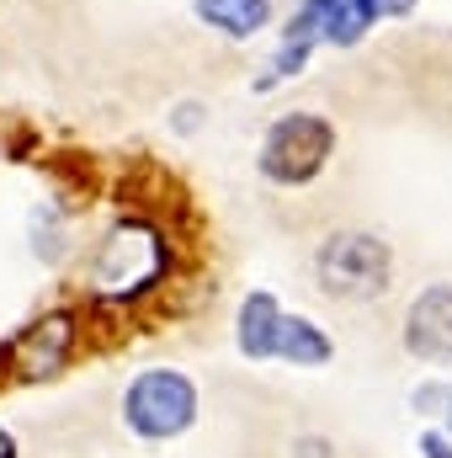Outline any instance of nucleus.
<instances>
[{
  "label": "nucleus",
  "mask_w": 452,
  "mask_h": 458,
  "mask_svg": "<svg viewBox=\"0 0 452 458\" xmlns=\"http://www.w3.org/2000/svg\"><path fill=\"white\" fill-rule=\"evenodd\" d=\"M171 277V240L144 219H117L91 256V299L138 304Z\"/></svg>",
  "instance_id": "1"
},
{
  "label": "nucleus",
  "mask_w": 452,
  "mask_h": 458,
  "mask_svg": "<svg viewBox=\"0 0 452 458\" xmlns=\"http://www.w3.org/2000/svg\"><path fill=\"white\" fill-rule=\"evenodd\" d=\"M314 277H320V288L331 299H340V304H367V299L389 293L394 250H389V240H378L367 229H336L314 250Z\"/></svg>",
  "instance_id": "2"
},
{
  "label": "nucleus",
  "mask_w": 452,
  "mask_h": 458,
  "mask_svg": "<svg viewBox=\"0 0 452 458\" xmlns=\"http://www.w3.org/2000/svg\"><path fill=\"white\" fill-rule=\"evenodd\" d=\"M336 155V123L325 113H282L261 133V176L277 187H304L314 182Z\"/></svg>",
  "instance_id": "3"
},
{
  "label": "nucleus",
  "mask_w": 452,
  "mask_h": 458,
  "mask_svg": "<svg viewBox=\"0 0 452 458\" xmlns=\"http://www.w3.org/2000/svg\"><path fill=\"white\" fill-rule=\"evenodd\" d=\"M122 421L144 443L181 437L197 421V384L187 373H176V368H144L122 394Z\"/></svg>",
  "instance_id": "4"
},
{
  "label": "nucleus",
  "mask_w": 452,
  "mask_h": 458,
  "mask_svg": "<svg viewBox=\"0 0 452 458\" xmlns=\"http://www.w3.org/2000/svg\"><path fill=\"white\" fill-rule=\"evenodd\" d=\"M75 342H80V320H75L70 310H54V315L32 320V326L11 342V362H16L21 378H54V373L70 362Z\"/></svg>",
  "instance_id": "5"
},
{
  "label": "nucleus",
  "mask_w": 452,
  "mask_h": 458,
  "mask_svg": "<svg viewBox=\"0 0 452 458\" xmlns=\"http://www.w3.org/2000/svg\"><path fill=\"white\" fill-rule=\"evenodd\" d=\"M405 352L421 362H452V283H431L405 310Z\"/></svg>",
  "instance_id": "6"
},
{
  "label": "nucleus",
  "mask_w": 452,
  "mask_h": 458,
  "mask_svg": "<svg viewBox=\"0 0 452 458\" xmlns=\"http://www.w3.org/2000/svg\"><path fill=\"white\" fill-rule=\"evenodd\" d=\"M288 27L314 38V48H356L372 21H367V11L356 0H298Z\"/></svg>",
  "instance_id": "7"
},
{
  "label": "nucleus",
  "mask_w": 452,
  "mask_h": 458,
  "mask_svg": "<svg viewBox=\"0 0 452 458\" xmlns=\"http://www.w3.org/2000/svg\"><path fill=\"white\" fill-rule=\"evenodd\" d=\"M192 16L208 32L229 38V43H250V38H261L272 27L277 5L272 0H192Z\"/></svg>",
  "instance_id": "8"
},
{
  "label": "nucleus",
  "mask_w": 452,
  "mask_h": 458,
  "mask_svg": "<svg viewBox=\"0 0 452 458\" xmlns=\"http://www.w3.org/2000/svg\"><path fill=\"white\" fill-rule=\"evenodd\" d=\"M277 331H282V304H277L266 288L245 293L239 326H234V346H239L250 362H266V357H277Z\"/></svg>",
  "instance_id": "9"
},
{
  "label": "nucleus",
  "mask_w": 452,
  "mask_h": 458,
  "mask_svg": "<svg viewBox=\"0 0 452 458\" xmlns=\"http://www.w3.org/2000/svg\"><path fill=\"white\" fill-rule=\"evenodd\" d=\"M277 357H282V362H293V368H325V362L336 357V342H331L314 320H304V315H282Z\"/></svg>",
  "instance_id": "10"
},
{
  "label": "nucleus",
  "mask_w": 452,
  "mask_h": 458,
  "mask_svg": "<svg viewBox=\"0 0 452 458\" xmlns=\"http://www.w3.org/2000/svg\"><path fill=\"white\" fill-rule=\"evenodd\" d=\"M309 59H314V38H304L298 27H282V43L266 59V75H255V91H277L282 81H298L309 70Z\"/></svg>",
  "instance_id": "11"
},
{
  "label": "nucleus",
  "mask_w": 452,
  "mask_h": 458,
  "mask_svg": "<svg viewBox=\"0 0 452 458\" xmlns=\"http://www.w3.org/2000/svg\"><path fill=\"white\" fill-rule=\"evenodd\" d=\"M415 411L448 416V437H452V384H421L415 389Z\"/></svg>",
  "instance_id": "12"
},
{
  "label": "nucleus",
  "mask_w": 452,
  "mask_h": 458,
  "mask_svg": "<svg viewBox=\"0 0 452 458\" xmlns=\"http://www.w3.org/2000/svg\"><path fill=\"white\" fill-rule=\"evenodd\" d=\"M362 11H367V21L378 27V21H399V16H410L421 0H356Z\"/></svg>",
  "instance_id": "13"
},
{
  "label": "nucleus",
  "mask_w": 452,
  "mask_h": 458,
  "mask_svg": "<svg viewBox=\"0 0 452 458\" xmlns=\"http://www.w3.org/2000/svg\"><path fill=\"white\" fill-rule=\"evenodd\" d=\"M197 123H203V107H197V102H181L176 117H171V128H176V133H192Z\"/></svg>",
  "instance_id": "14"
},
{
  "label": "nucleus",
  "mask_w": 452,
  "mask_h": 458,
  "mask_svg": "<svg viewBox=\"0 0 452 458\" xmlns=\"http://www.w3.org/2000/svg\"><path fill=\"white\" fill-rule=\"evenodd\" d=\"M421 454L426 458H452V437L448 432H426V437H421Z\"/></svg>",
  "instance_id": "15"
},
{
  "label": "nucleus",
  "mask_w": 452,
  "mask_h": 458,
  "mask_svg": "<svg viewBox=\"0 0 452 458\" xmlns=\"http://www.w3.org/2000/svg\"><path fill=\"white\" fill-rule=\"evenodd\" d=\"M0 458H16V437H11L5 427H0Z\"/></svg>",
  "instance_id": "16"
}]
</instances>
